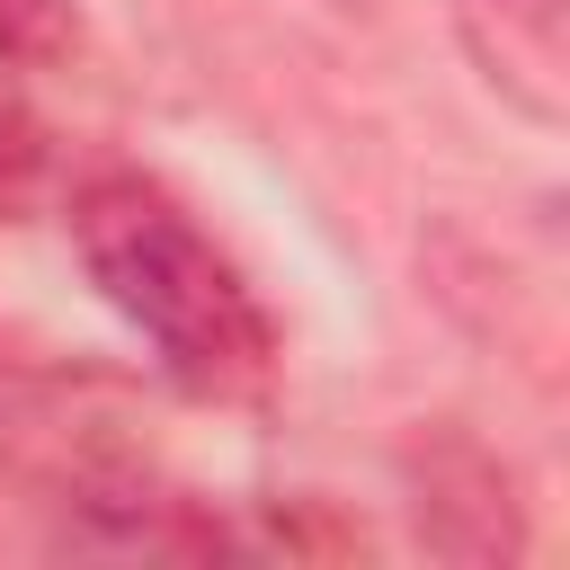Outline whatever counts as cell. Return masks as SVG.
<instances>
[{
  "mask_svg": "<svg viewBox=\"0 0 570 570\" xmlns=\"http://www.w3.org/2000/svg\"><path fill=\"white\" fill-rule=\"evenodd\" d=\"M71 258L89 294L151 347L187 401H258L276 383V321L223 240L142 169H98L71 214Z\"/></svg>",
  "mask_w": 570,
  "mask_h": 570,
  "instance_id": "1",
  "label": "cell"
},
{
  "mask_svg": "<svg viewBox=\"0 0 570 570\" xmlns=\"http://www.w3.org/2000/svg\"><path fill=\"white\" fill-rule=\"evenodd\" d=\"M410 517H419V543L445 561H517L525 552V508H517L508 463L454 428L410 445Z\"/></svg>",
  "mask_w": 570,
  "mask_h": 570,
  "instance_id": "2",
  "label": "cell"
},
{
  "mask_svg": "<svg viewBox=\"0 0 570 570\" xmlns=\"http://www.w3.org/2000/svg\"><path fill=\"white\" fill-rule=\"evenodd\" d=\"M445 18L508 116L543 134L570 116V0H445Z\"/></svg>",
  "mask_w": 570,
  "mask_h": 570,
  "instance_id": "3",
  "label": "cell"
},
{
  "mask_svg": "<svg viewBox=\"0 0 570 570\" xmlns=\"http://www.w3.org/2000/svg\"><path fill=\"white\" fill-rule=\"evenodd\" d=\"M71 53V9L62 0H0V62H53Z\"/></svg>",
  "mask_w": 570,
  "mask_h": 570,
  "instance_id": "4",
  "label": "cell"
},
{
  "mask_svg": "<svg viewBox=\"0 0 570 570\" xmlns=\"http://www.w3.org/2000/svg\"><path fill=\"white\" fill-rule=\"evenodd\" d=\"M36 151H45V142H36V116H27V107L0 89V196H18V187H27Z\"/></svg>",
  "mask_w": 570,
  "mask_h": 570,
  "instance_id": "5",
  "label": "cell"
},
{
  "mask_svg": "<svg viewBox=\"0 0 570 570\" xmlns=\"http://www.w3.org/2000/svg\"><path fill=\"white\" fill-rule=\"evenodd\" d=\"M330 9H374V0H330Z\"/></svg>",
  "mask_w": 570,
  "mask_h": 570,
  "instance_id": "6",
  "label": "cell"
}]
</instances>
